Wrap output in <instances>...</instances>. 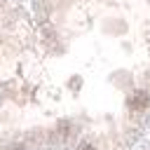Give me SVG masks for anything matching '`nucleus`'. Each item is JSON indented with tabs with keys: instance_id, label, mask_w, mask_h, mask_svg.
<instances>
[{
	"instance_id": "f257e3e1",
	"label": "nucleus",
	"mask_w": 150,
	"mask_h": 150,
	"mask_svg": "<svg viewBox=\"0 0 150 150\" xmlns=\"http://www.w3.org/2000/svg\"><path fill=\"white\" fill-rule=\"evenodd\" d=\"M148 103H150V96H148L145 91H138L136 96L129 98V108H131V110H143Z\"/></svg>"
},
{
	"instance_id": "f03ea898",
	"label": "nucleus",
	"mask_w": 150,
	"mask_h": 150,
	"mask_svg": "<svg viewBox=\"0 0 150 150\" xmlns=\"http://www.w3.org/2000/svg\"><path fill=\"white\" fill-rule=\"evenodd\" d=\"M80 150H94V145H89V143H84V145H80Z\"/></svg>"
}]
</instances>
